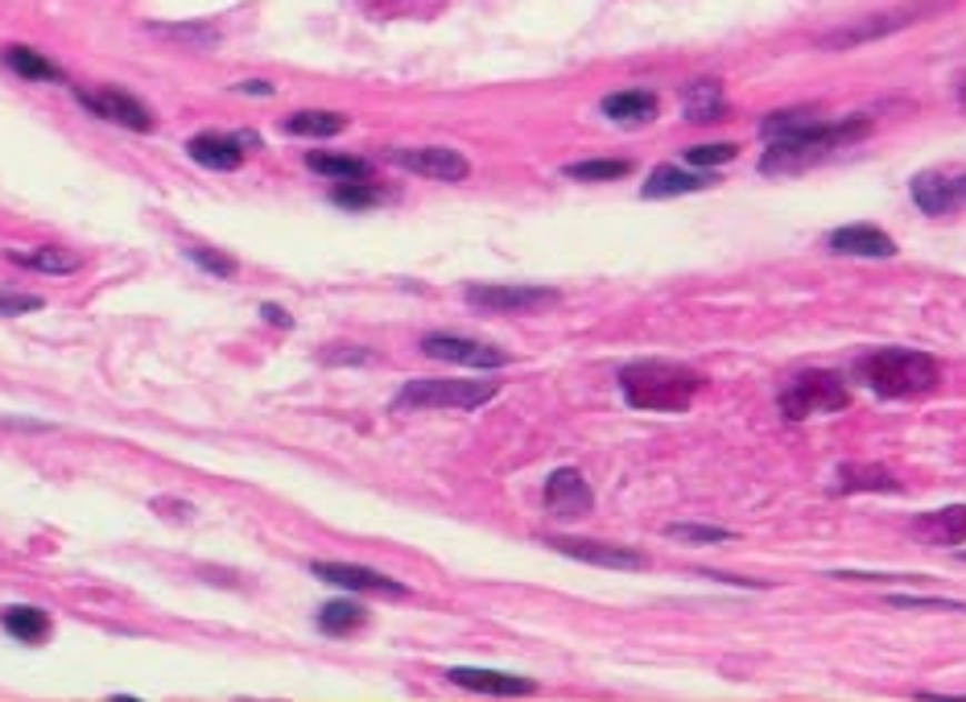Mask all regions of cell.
Returning a JSON list of instances; mask_svg holds the SVG:
<instances>
[{"mask_svg": "<svg viewBox=\"0 0 966 702\" xmlns=\"http://www.w3.org/2000/svg\"><path fill=\"white\" fill-rule=\"evenodd\" d=\"M624 401L641 413H686L694 397L703 393V377L686 364L670 360H641L620 372Z\"/></svg>", "mask_w": 966, "mask_h": 702, "instance_id": "cell-1", "label": "cell"}, {"mask_svg": "<svg viewBox=\"0 0 966 702\" xmlns=\"http://www.w3.org/2000/svg\"><path fill=\"white\" fill-rule=\"evenodd\" d=\"M859 372L867 377V384L888 401H905V397H925L942 384V364L934 355L913 348H879L872 351Z\"/></svg>", "mask_w": 966, "mask_h": 702, "instance_id": "cell-2", "label": "cell"}, {"mask_svg": "<svg viewBox=\"0 0 966 702\" xmlns=\"http://www.w3.org/2000/svg\"><path fill=\"white\" fill-rule=\"evenodd\" d=\"M872 124L864 117H851L843 124H822V120H809L805 129H797L785 141H768V153L761 158L764 174H776V170H789V166H805L809 158H822L831 149H843L851 141L867 137Z\"/></svg>", "mask_w": 966, "mask_h": 702, "instance_id": "cell-3", "label": "cell"}, {"mask_svg": "<svg viewBox=\"0 0 966 702\" xmlns=\"http://www.w3.org/2000/svg\"><path fill=\"white\" fill-rule=\"evenodd\" d=\"M500 393L496 381H439V377H422L410 381L401 393L393 397L396 413H417V410H480Z\"/></svg>", "mask_w": 966, "mask_h": 702, "instance_id": "cell-4", "label": "cell"}, {"mask_svg": "<svg viewBox=\"0 0 966 702\" xmlns=\"http://www.w3.org/2000/svg\"><path fill=\"white\" fill-rule=\"evenodd\" d=\"M847 401L851 393H847V384H843V377H838V372H826V368H805V372H797V377L781 389V397H776L781 413L793 418V422L818 418V413L847 410Z\"/></svg>", "mask_w": 966, "mask_h": 702, "instance_id": "cell-5", "label": "cell"}, {"mask_svg": "<svg viewBox=\"0 0 966 702\" xmlns=\"http://www.w3.org/2000/svg\"><path fill=\"white\" fill-rule=\"evenodd\" d=\"M467 302L483 314H537L562 302L550 285H467Z\"/></svg>", "mask_w": 966, "mask_h": 702, "instance_id": "cell-6", "label": "cell"}, {"mask_svg": "<svg viewBox=\"0 0 966 702\" xmlns=\"http://www.w3.org/2000/svg\"><path fill=\"white\" fill-rule=\"evenodd\" d=\"M422 351L434 355V360H446V364H463V368H504L513 364V355L504 348H492V343H480V339H463V335H425Z\"/></svg>", "mask_w": 966, "mask_h": 702, "instance_id": "cell-7", "label": "cell"}, {"mask_svg": "<svg viewBox=\"0 0 966 702\" xmlns=\"http://www.w3.org/2000/svg\"><path fill=\"white\" fill-rule=\"evenodd\" d=\"M913 203L925 215H950L966 207V170H925L913 178Z\"/></svg>", "mask_w": 966, "mask_h": 702, "instance_id": "cell-8", "label": "cell"}, {"mask_svg": "<svg viewBox=\"0 0 966 702\" xmlns=\"http://www.w3.org/2000/svg\"><path fill=\"white\" fill-rule=\"evenodd\" d=\"M74 100L88 108L91 117H100V120H112V124H120V129H132V132H149L153 129V112H149L145 103L141 100H132V96H124V91L117 88H103V91H74Z\"/></svg>", "mask_w": 966, "mask_h": 702, "instance_id": "cell-9", "label": "cell"}, {"mask_svg": "<svg viewBox=\"0 0 966 702\" xmlns=\"http://www.w3.org/2000/svg\"><path fill=\"white\" fill-rule=\"evenodd\" d=\"M389 158L396 166H405L410 174L434 178V182H463L471 174V161L459 149L446 146H422V149H393Z\"/></svg>", "mask_w": 966, "mask_h": 702, "instance_id": "cell-10", "label": "cell"}, {"mask_svg": "<svg viewBox=\"0 0 966 702\" xmlns=\"http://www.w3.org/2000/svg\"><path fill=\"white\" fill-rule=\"evenodd\" d=\"M545 545H554L557 554L591 562V566H607V571H644L648 558L641 550L628 545H612V542H586V538H545Z\"/></svg>", "mask_w": 966, "mask_h": 702, "instance_id": "cell-11", "label": "cell"}, {"mask_svg": "<svg viewBox=\"0 0 966 702\" xmlns=\"http://www.w3.org/2000/svg\"><path fill=\"white\" fill-rule=\"evenodd\" d=\"M545 509L550 517H562V521H574V517H586L595 509V497H591V483L578 475L574 468H562L545 480Z\"/></svg>", "mask_w": 966, "mask_h": 702, "instance_id": "cell-12", "label": "cell"}, {"mask_svg": "<svg viewBox=\"0 0 966 702\" xmlns=\"http://www.w3.org/2000/svg\"><path fill=\"white\" fill-rule=\"evenodd\" d=\"M310 571L319 574L322 583L348 586V591H368V595H405V583H396L381 571H368L355 562H310Z\"/></svg>", "mask_w": 966, "mask_h": 702, "instance_id": "cell-13", "label": "cell"}, {"mask_svg": "<svg viewBox=\"0 0 966 702\" xmlns=\"http://www.w3.org/2000/svg\"><path fill=\"white\" fill-rule=\"evenodd\" d=\"M831 252L838 257H876V261H888L896 257V240L879 228H867V223H851V228H838L831 232Z\"/></svg>", "mask_w": 966, "mask_h": 702, "instance_id": "cell-14", "label": "cell"}, {"mask_svg": "<svg viewBox=\"0 0 966 702\" xmlns=\"http://www.w3.org/2000/svg\"><path fill=\"white\" fill-rule=\"evenodd\" d=\"M244 141L249 137H228V132H199L187 141V153H191L199 166L207 170H235L244 161Z\"/></svg>", "mask_w": 966, "mask_h": 702, "instance_id": "cell-15", "label": "cell"}, {"mask_svg": "<svg viewBox=\"0 0 966 702\" xmlns=\"http://www.w3.org/2000/svg\"><path fill=\"white\" fill-rule=\"evenodd\" d=\"M454 686L463 690H480V694H500V699H516V694H533L537 682L529 678H516V673H496V670H471V665H459V670L446 673Z\"/></svg>", "mask_w": 966, "mask_h": 702, "instance_id": "cell-16", "label": "cell"}, {"mask_svg": "<svg viewBox=\"0 0 966 702\" xmlns=\"http://www.w3.org/2000/svg\"><path fill=\"white\" fill-rule=\"evenodd\" d=\"M913 533H917V538H929V542H937V545H963L966 542V504L922 512V517L913 521Z\"/></svg>", "mask_w": 966, "mask_h": 702, "instance_id": "cell-17", "label": "cell"}, {"mask_svg": "<svg viewBox=\"0 0 966 702\" xmlns=\"http://www.w3.org/2000/svg\"><path fill=\"white\" fill-rule=\"evenodd\" d=\"M0 629L21 644H46L50 632H54V624H50V615H46L42 608H4V612H0Z\"/></svg>", "mask_w": 966, "mask_h": 702, "instance_id": "cell-18", "label": "cell"}, {"mask_svg": "<svg viewBox=\"0 0 966 702\" xmlns=\"http://www.w3.org/2000/svg\"><path fill=\"white\" fill-rule=\"evenodd\" d=\"M835 492H900L893 471L876 468V463H843L835 475Z\"/></svg>", "mask_w": 966, "mask_h": 702, "instance_id": "cell-19", "label": "cell"}, {"mask_svg": "<svg viewBox=\"0 0 966 702\" xmlns=\"http://www.w3.org/2000/svg\"><path fill=\"white\" fill-rule=\"evenodd\" d=\"M703 187H711L706 174H690V170H677V166H657L644 182V199H674V194H694Z\"/></svg>", "mask_w": 966, "mask_h": 702, "instance_id": "cell-20", "label": "cell"}, {"mask_svg": "<svg viewBox=\"0 0 966 702\" xmlns=\"http://www.w3.org/2000/svg\"><path fill=\"white\" fill-rule=\"evenodd\" d=\"M603 117L615 124H644L657 117V96L653 91H615L603 100Z\"/></svg>", "mask_w": 966, "mask_h": 702, "instance_id": "cell-21", "label": "cell"}, {"mask_svg": "<svg viewBox=\"0 0 966 702\" xmlns=\"http://www.w3.org/2000/svg\"><path fill=\"white\" fill-rule=\"evenodd\" d=\"M306 166L331 182H368L372 178V161L348 158V153H306Z\"/></svg>", "mask_w": 966, "mask_h": 702, "instance_id": "cell-22", "label": "cell"}, {"mask_svg": "<svg viewBox=\"0 0 966 702\" xmlns=\"http://www.w3.org/2000/svg\"><path fill=\"white\" fill-rule=\"evenodd\" d=\"M682 112L686 120H718L727 112V103H723V88H718L715 79H698V83H690L682 91Z\"/></svg>", "mask_w": 966, "mask_h": 702, "instance_id": "cell-23", "label": "cell"}, {"mask_svg": "<svg viewBox=\"0 0 966 702\" xmlns=\"http://www.w3.org/2000/svg\"><path fill=\"white\" fill-rule=\"evenodd\" d=\"M908 21H917V17H913V9H905V13H884L879 21H864V26H851V30H838V33H831V38H822V46H855V42H867V38H879V33L900 30V26H908Z\"/></svg>", "mask_w": 966, "mask_h": 702, "instance_id": "cell-24", "label": "cell"}, {"mask_svg": "<svg viewBox=\"0 0 966 702\" xmlns=\"http://www.w3.org/2000/svg\"><path fill=\"white\" fill-rule=\"evenodd\" d=\"M17 264H26V269H38V273H74V269H83V257H74V252L59 249V244H46V249H33V252H9Z\"/></svg>", "mask_w": 966, "mask_h": 702, "instance_id": "cell-25", "label": "cell"}, {"mask_svg": "<svg viewBox=\"0 0 966 702\" xmlns=\"http://www.w3.org/2000/svg\"><path fill=\"white\" fill-rule=\"evenodd\" d=\"M4 62H9V67L21 74V79H30V83H62V71L50 59H42L38 50L9 46V50H4Z\"/></svg>", "mask_w": 966, "mask_h": 702, "instance_id": "cell-26", "label": "cell"}, {"mask_svg": "<svg viewBox=\"0 0 966 702\" xmlns=\"http://www.w3.org/2000/svg\"><path fill=\"white\" fill-rule=\"evenodd\" d=\"M281 129L290 137H335V132L348 129V117L339 112H298V117H285Z\"/></svg>", "mask_w": 966, "mask_h": 702, "instance_id": "cell-27", "label": "cell"}, {"mask_svg": "<svg viewBox=\"0 0 966 702\" xmlns=\"http://www.w3.org/2000/svg\"><path fill=\"white\" fill-rule=\"evenodd\" d=\"M360 624H364V608H360V603L339 600V603H326L319 612V629L331 632V636H348V632H355Z\"/></svg>", "mask_w": 966, "mask_h": 702, "instance_id": "cell-28", "label": "cell"}, {"mask_svg": "<svg viewBox=\"0 0 966 702\" xmlns=\"http://www.w3.org/2000/svg\"><path fill=\"white\" fill-rule=\"evenodd\" d=\"M628 170L632 166L620 158H595V161H574V166H566V178H574V182H615V178H624Z\"/></svg>", "mask_w": 966, "mask_h": 702, "instance_id": "cell-29", "label": "cell"}, {"mask_svg": "<svg viewBox=\"0 0 966 702\" xmlns=\"http://www.w3.org/2000/svg\"><path fill=\"white\" fill-rule=\"evenodd\" d=\"M339 207H348V211H364V207H376L381 203V191L372 187V182H339L335 191H331Z\"/></svg>", "mask_w": 966, "mask_h": 702, "instance_id": "cell-30", "label": "cell"}, {"mask_svg": "<svg viewBox=\"0 0 966 702\" xmlns=\"http://www.w3.org/2000/svg\"><path fill=\"white\" fill-rule=\"evenodd\" d=\"M809 120H818V117H814V112H776V117H764L761 132L768 141H785V137H793L797 129H805Z\"/></svg>", "mask_w": 966, "mask_h": 702, "instance_id": "cell-31", "label": "cell"}, {"mask_svg": "<svg viewBox=\"0 0 966 702\" xmlns=\"http://www.w3.org/2000/svg\"><path fill=\"white\" fill-rule=\"evenodd\" d=\"M187 257H191L199 269L215 273V278H235V269H240L232 257H223V252H215V249H203V244H191V249H187Z\"/></svg>", "mask_w": 966, "mask_h": 702, "instance_id": "cell-32", "label": "cell"}, {"mask_svg": "<svg viewBox=\"0 0 966 702\" xmlns=\"http://www.w3.org/2000/svg\"><path fill=\"white\" fill-rule=\"evenodd\" d=\"M46 302L38 293H9L0 290V319H17V314H33V310H42Z\"/></svg>", "mask_w": 966, "mask_h": 702, "instance_id": "cell-33", "label": "cell"}, {"mask_svg": "<svg viewBox=\"0 0 966 702\" xmlns=\"http://www.w3.org/2000/svg\"><path fill=\"white\" fill-rule=\"evenodd\" d=\"M735 153H739V149L735 146H694V149H686V161L690 166H723V161H735Z\"/></svg>", "mask_w": 966, "mask_h": 702, "instance_id": "cell-34", "label": "cell"}, {"mask_svg": "<svg viewBox=\"0 0 966 702\" xmlns=\"http://www.w3.org/2000/svg\"><path fill=\"white\" fill-rule=\"evenodd\" d=\"M665 533L677 538V542H727V538H732L727 529H711V525H670Z\"/></svg>", "mask_w": 966, "mask_h": 702, "instance_id": "cell-35", "label": "cell"}, {"mask_svg": "<svg viewBox=\"0 0 966 702\" xmlns=\"http://www.w3.org/2000/svg\"><path fill=\"white\" fill-rule=\"evenodd\" d=\"M893 608H922V612H966V603L954 600H917V595H888Z\"/></svg>", "mask_w": 966, "mask_h": 702, "instance_id": "cell-36", "label": "cell"}, {"mask_svg": "<svg viewBox=\"0 0 966 702\" xmlns=\"http://www.w3.org/2000/svg\"><path fill=\"white\" fill-rule=\"evenodd\" d=\"M261 314H264V319H269V322H278V327H290V314H285V310H281V307H273V302H264Z\"/></svg>", "mask_w": 966, "mask_h": 702, "instance_id": "cell-37", "label": "cell"}, {"mask_svg": "<svg viewBox=\"0 0 966 702\" xmlns=\"http://www.w3.org/2000/svg\"><path fill=\"white\" fill-rule=\"evenodd\" d=\"M240 91H249V96H273L269 83H240Z\"/></svg>", "mask_w": 966, "mask_h": 702, "instance_id": "cell-38", "label": "cell"}, {"mask_svg": "<svg viewBox=\"0 0 966 702\" xmlns=\"http://www.w3.org/2000/svg\"><path fill=\"white\" fill-rule=\"evenodd\" d=\"M963 100H966V83H963Z\"/></svg>", "mask_w": 966, "mask_h": 702, "instance_id": "cell-39", "label": "cell"}]
</instances>
